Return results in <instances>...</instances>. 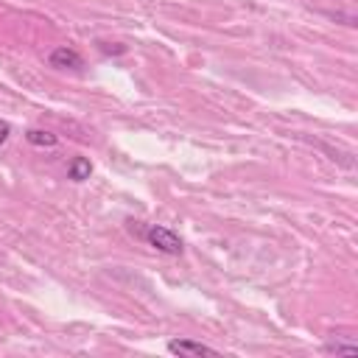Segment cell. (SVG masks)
I'll list each match as a JSON object with an SVG mask.
<instances>
[{"label":"cell","mask_w":358,"mask_h":358,"mask_svg":"<svg viewBox=\"0 0 358 358\" xmlns=\"http://www.w3.org/2000/svg\"><path fill=\"white\" fill-rule=\"evenodd\" d=\"M146 241H148V247H154L162 255H182V249H185L182 238H179L173 230L162 227V224H151L146 230Z\"/></svg>","instance_id":"6da1fadb"},{"label":"cell","mask_w":358,"mask_h":358,"mask_svg":"<svg viewBox=\"0 0 358 358\" xmlns=\"http://www.w3.org/2000/svg\"><path fill=\"white\" fill-rule=\"evenodd\" d=\"M168 352L173 355H219L213 347L202 344V341H194V338H171L168 341Z\"/></svg>","instance_id":"7a4b0ae2"},{"label":"cell","mask_w":358,"mask_h":358,"mask_svg":"<svg viewBox=\"0 0 358 358\" xmlns=\"http://www.w3.org/2000/svg\"><path fill=\"white\" fill-rule=\"evenodd\" d=\"M51 68H59V70H79V68H84V59H81L79 51L62 45V48H56V51L51 54Z\"/></svg>","instance_id":"3957f363"},{"label":"cell","mask_w":358,"mask_h":358,"mask_svg":"<svg viewBox=\"0 0 358 358\" xmlns=\"http://www.w3.org/2000/svg\"><path fill=\"white\" fill-rule=\"evenodd\" d=\"M93 173V162L87 157H73L70 165H68V176L73 179V182H84V179H90Z\"/></svg>","instance_id":"277c9868"},{"label":"cell","mask_w":358,"mask_h":358,"mask_svg":"<svg viewBox=\"0 0 358 358\" xmlns=\"http://www.w3.org/2000/svg\"><path fill=\"white\" fill-rule=\"evenodd\" d=\"M26 140L31 146H37V148H54L59 143V137L54 132H48V129H29L26 132Z\"/></svg>","instance_id":"5b68a950"},{"label":"cell","mask_w":358,"mask_h":358,"mask_svg":"<svg viewBox=\"0 0 358 358\" xmlns=\"http://www.w3.org/2000/svg\"><path fill=\"white\" fill-rule=\"evenodd\" d=\"M325 352H336V355H355V352H358V344H341V341H327V344H325Z\"/></svg>","instance_id":"8992f818"},{"label":"cell","mask_w":358,"mask_h":358,"mask_svg":"<svg viewBox=\"0 0 358 358\" xmlns=\"http://www.w3.org/2000/svg\"><path fill=\"white\" fill-rule=\"evenodd\" d=\"M9 134H12V126H9L6 120H0V146H3V143L9 140Z\"/></svg>","instance_id":"52a82bcc"}]
</instances>
